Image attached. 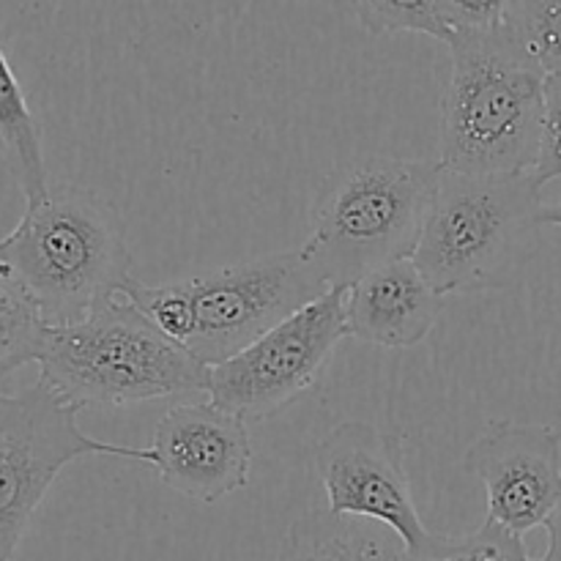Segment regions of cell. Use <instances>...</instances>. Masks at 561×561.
Here are the masks:
<instances>
[{
  "label": "cell",
  "instance_id": "obj_11",
  "mask_svg": "<svg viewBox=\"0 0 561 561\" xmlns=\"http://www.w3.org/2000/svg\"><path fill=\"white\" fill-rule=\"evenodd\" d=\"M148 453L162 485L192 502L217 504L250 482L247 422L211 400L170 405L159 416Z\"/></svg>",
  "mask_w": 561,
  "mask_h": 561
},
{
  "label": "cell",
  "instance_id": "obj_20",
  "mask_svg": "<svg viewBox=\"0 0 561 561\" xmlns=\"http://www.w3.org/2000/svg\"><path fill=\"white\" fill-rule=\"evenodd\" d=\"M546 529H548L546 557L537 559V561H561V499H559L557 510L551 513V518H548Z\"/></svg>",
  "mask_w": 561,
  "mask_h": 561
},
{
  "label": "cell",
  "instance_id": "obj_8",
  "mask_svg": "<svg viewBox=\"0 0 561 561\" xmlns=\"http://www.w3.org/2000/svg\"><path fill=\"white\" fill-rule=\"evenodd\" d=\"M343 337L345 288H332L241 354L208 367V400L244 422L268 420L318 381Z\"/></svg>",
  "mask_w": 561,
  "mask_h": 561
},
{
  "label": "cell",
  "instance_id": "obj_2",
  "mask_svg": "<svg viewBox=\"0 0 561 561\" xmlns=\"http://www.w3.org/2000/svg\"><path fill=\"white\" fill-rule=\"evenodd\" d=\"M453 75L442 99L438 162L449 173H531L540 157L546 77L502 31H471L449 44Z\"/></svg>",
  "mask_w": 561,
  "mask_h": 561
},
{
  "label": "cell",
  "instance_id": "obj_1",
  "mask_svg": "<svg viewBox=\"0 0 561 561\" xmlns=\"http://www.w3.org/2000/svg\"><path fill=\"white\" fill-rule=\"evenodd\" d=\"M0 266L31 296L47 327L82 321L131 285V255L118 211L96 192L49 184L0 239Z\"/></svg>",
  "mask_w": 561,
  "mask_h": 561
},
{
  "label": "cell",
  "instance_id": "obj_7",
  "mask_svg": "<svg viewBox=\"0 0 561 561\" xmlns=\"http://www.w3.org/2000/svg\"><path fill=\"white\" fill-rule=\"evenodd\" d=\"M77 420L80 409L42 381L16 394L0 392V561L16 559L33 515L69 463L124 458L151 466L148 447L99 442Z\"/></svg>",
  "mask_w": 561,
  "mask_h": 561
},
{
  "label": "cell",
  "instance_id": "obj_12",
  "mask_svg": "<svg viewBox=\"0 0 561 561\" xmlns=\"http://www.w3.org/2000/svg\"><path fill=\"white\" fill-rule=\"evenodd\" d=\"M444 312V296L414 261L389 263L345 290L351 337L378 348H414Z\"/></svg>",
  "mask_w": 561,
  "mask_h": 561
},
{
  "label": "cell",
  "instance_id": "obj_6",
  "mask_svg": "<svg viewBox=\"0 0 561 561\" xmlns=\"http://www.w3.org/2000/svg\"><path fill=\"white\" fill-rule=\"evenodd\" d=\"M540 192L535 173L444 170L411 261L442 296L504 288L537 252Z\"/></svg>",
  "mask_w": 561,
  "mask_h": 561
},
{
  "label": "cell",
  "instance_id": "obj_17",
  "mask_svg": "<svg viewBox=\"0 0 561 561\" xmlns=\"http://www.w3.org/2000/svg\"><path fill=\"white\" fill-rule=\"evenodd\" d=\"M47 323L31 296L0 266V381L20 367L38 362Z\"/></svg>",
  "mask_w": 561,
  "mask_h": 561
},
{
  "label": "cell",
  "instance_id": "obj_13",
  "mask_svg": "<svg viewBox=\"0 0 561 561\" xmlns=\"http://www.w3.org/2000/svg\"><path fill=\"white\" fill-rule=\"evenodd\" d=\"M405 546L376 520L310 510L288 526L279 561H403Z\"/></svg>",
  "mask_w": 561,
  "mask_h": 561
},
{
  "label": "cell",
  "instance_id": "obj_10",
  "mask_svg": "<svg viewBox=\"0 0 561 561\" xmlns=\"http://www.w3.org/2000/svg\"><path fill=\"white\" fill-rule=\"evenodd\" d=\"M463 469L485 488L488 520L524 537L548 524L561 499V436L551 425L493 420Z\"/></svg>",
  "mask_w": 561,
  "mask_h": 561
},
{
  "label": "cell",
  "instance_id": "obj_16",
  "mask_svg": "<svg viewBox=\"0 0 561 561\" xmlns=\"http://www.w3.org/2000/svg\"><path fill=\"white\" fill-rule=\"evenodd\" d=\"M502 31L520 58L542 77L561 75V0H513L504 3Z\"/></svg>",
  "mask_w": 561,
  "mask_h": 561
},
{
  "label": "cell",
  "instance_id": "obj_18",
  "mask_svg": "<svg viewBox=\"0 0 561 561\" xmlns=\"http://www.w3.org/2000/svg\"><path fill=\"white\" fill-rule=\"evenodd\" d=\"M403 561H537L529 557L524 537L513 535L504 526L485 524L477 531L460 537L431 535V540L416 551H405Z\"/></svg>",
  "mask_w": 561,
  "mask_h": 561
},
{
  "label": "cell",
  "instance_id": "obj_3",
  "mask_svg": "<svg viewBox=\"0 0 561 561\" xmlns=\"http://www.w3.org/2000/svg\"><path fill=\"white\" fill-rule=\"evenodd\" d=\"M301 250L274 252L175 283L131 279L126 299L206 367L241 354L274 327L327 294Z\"/></svg>",
  "mask_w": 561,
  "mask_h": 561
},
{
  "label": "cell",
  "instance_id": "obj_9",
  "mask_svg": "<svg viewBox=\"0 0 561 561\" xmlns=\"http://www.w3.org/2000/svg\"><path fill=\"white\" fill-rule=\"evenodd\" d=\"M316 471L329 513L376 520L403 540L405 551L431 540L411 493L400 438L370 422H340L316 447Z\"/></svg>",
  "mask_w": 561,
  "mask_h": 561
},
{
  "label": "cell",
  "instance_id": "obj_19",
  "mask_svg": "<svg viewBox=\"0 0 561 561\" xmlns=\"http://www.w3.org/2000/svg\"><path fill=\"white\" fill-rule=\"evenodd\" d=\"M537 184L561 179V75L546 80V115H542L540 157L535 164Z\"/></svg>",
  "mask_w": 561,
  "mask_h": 561
},
{
  "label": "cell",
  "instance_id": "obj_4",
  "mask_svg": "<svg viewBox=\"0 0 561 561\" xmlns=\"http://www.w3.org/2000/svg\"><path fill=\"white\" fill-rule=\"evenodd\" d=\"M36 365L38 381L80 411L206 392L208 381V367L126 296L69 327H47Z\"/></svg>",
  "mask_w": 561,
  "mask_h": 561
},
{
  "label": "cell",
  "instance_id": "obj_15",
  "mask_svg": "<svg viewBox=\"0 0 561 561\" xmlns=\"http://www.w3.org/2000/svg\"><path fill=\"white\" fill-rule=\"evenodd\" d=\"M0 159L14 184L20 186L25 203H36L47 195L49 175L44 164L42 126L5 58L3 44H0Z\"/></svg>",
  "mask_w": 561,
  "mask_h": 561
},
{
  "label": "cell",
  "instance_id": "obj_5",
  "mask_svg": "<svg viewBox=\"0 0 561 561\" xmlns=\"http://www.w3.org/2000/svg\"><path fill=\"white\" fill-rule=\"evenodd\" d=\"M442 173L438 159L370 157L327 181L299 250L329 290L414 257Z\"/></svg>",
  "mask_w": 561,
  "mask_h": 561
},
{
  "label": "cell",
  "instance_id": "obj_14",
  "mask_svg": "<svg viewBox=\"0 0 561 561\" xmlns=\"http://www.w3.org/2000/svg\"><path fill=\"white\" fill-rule=\"evenodd\" d=\"M351 5L373 36L425 33L447 47L460 33L491 31L504 14L502 0H359Z\"/></svg>",
  "mask_w": 561,
  "mask_h": 561
},
{
  "label": "cell",
  "instance_id": "obj_21",
  "mask_svg": "<svg viewBox=\"0 0 561 561\" xmlns=\"http://www.w3.org/2000/svg\"><path fill=\"white\" fill-rule=\"evenodd\" d=\"M540 225H546V228H561V197L557 203H542Z\"/></svg>",
  "mask_w": 561,
  "mask_h": 561
}]
</instances>
